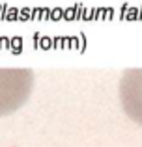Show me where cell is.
<instances>
[{
	"mask_svg": "<svg viewBox=\"0 0 142 147\" xmlns=\"http://www.w3.org/2000/svg\"><path fill=\"white\" fill-rule=\"evenodd\" d=\"M34 88L32 69H0V117L17 112L28 100Z\"/></svg>",
	"mask_w": 142,
	"mask_h": 147,
	"instance_id": "6da1fadb",
	"label": "cell"
},
{
	"mask_svg": "<svg viewBox=\"0 0 142 147\" xmlns=\"http://www.w3.org/2000/svg\"><path fill=\"white\" fill-rule=\"evenodd\" d=\"M120 102L127 117L142 127V69H125L122 73Z\"/></svg>",
	"mask_w": 142,
	"mask_h": 147,
	"instance_id": "7a4b0ae2",
	"label": "cell"
}]
</instances>
